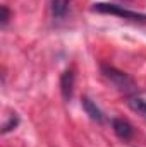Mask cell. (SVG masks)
Segmentation results:
<instances>
[{
    "instance_id": "ba28073f",
    "label": "cell",
    "mask_w": 146,
    "mask_h": 147,
    "mask_svg": "<svg viewBox=\"0 0 146 147\" xmlns=\"http://www.w3.org/2000/svg\"><path fill=\"white\" fill-rule=\"evenodd\" d=\"M17 125H19V116H17L16 113H12V115L9 116V120L2 125V134H9V132H12L14 128H17Z\"/></svg>"
},
{
    "instance_id": "9c48e42d",
    "label": "cell",
    "mask_w": 146,
    "mask_h": 147,
    "mask_svg": "<svg viewBox=\"0 0 146 147\" xmlns=\"http://www.w3.org/2000/svg\"><path fill=\"white\" fill-rule=\"evenodd\" d=\"M0 26L2 28H7V24H9V21H10V10H9V7L7 5H2L0 7Z\"/></svg>"
},
{
    "instance_id": "7a4b0ae2",
    "label": "cell",
    "mask_w": 146,
    "mask_h": 147,
    "mask_svg": "<svg viewBox=\"0 0 146 147\" xmlns=\"http://www.w3.org/2000/svg\"><path fill=\"white\" fill-rule=\"evenodd\" d=\"M93 12H98V14H113V16H119L122 19H127V21H138V22H146V14L141 12H134V10H129L122 5H117V3H107V2H98V3H93L91 7Z\"/></svg>"
},
{
    "instance_id": "52a82bcc",
    "label": "cell",
    "mask_w": 146,
    "mask_h": 147,
    "mask_svg": "<svg viewBox=\"0 0 146 147\" xmlns=\"http://www.w3.org/2000/svg\"><path fill=\"white\" fill-rule=\"evenodd\" d=\"M71 0H52V14L53 17H64L67 12V5Z\"/></svg>"
},
{
    "instance_id": "5b68a950",
    "label": "cell",
    "mask_w": 146,
    "mask_h": 147,
    "mask_svg": "<svg viewBox=\"0 0 146 147\" xmlns=\"http://www.w3.org/2000/svg\"><path fill=\"white\" fill-rule=\"evenodd\" d=\"M81 105H83V110L86 111V115H88L91 120H95V121H98V123H103V121H105V115L102 113V110H100L88 96H83Z\"/></svg>"
},
{
    "instance_id": "6da1fadb",
    "label": "cell",
    "mask_w": 146,
    "mask_h": 147,
    "mask_svg": "<svg viewBox=\"0 0 146 147\" xmlns=\"http://www.w3.org/2000/svg\"><path fill=\"white\" fill-rule=\"evenodd\" d=\"M102 74L108 79L110 82L119 89V91H122V92H126V94H131V92H136V82H134V79L131 77V75H127L126 72H122V70H119V69H115V67H112V65H102Z\"/></svg>"
},
{
    "instance_id": "3957f363",
    "label": "cell",
    "mask_w": 146,
    "mask_h": 147,
    "mask_svg": "<svg viewBox=\"0 0 146 147\" xmlns=\"http://www.w3.org/2000/svg\"><path fill=\"white\" fill-rule=\"evenodd\" d=\"M112 128H113L115 135H117L119 139H122V140H129V139H132V135H134L132 125H131L127 120H124V118H113V120H112Z\"/></svg>"
},
{
    "instance_id": "8992f818",
    "label": "cell",
    "mask_w": 146,
    "mask_h": 147,
    "mask_svg": "<svg viewBox=\"0 0 146 147\" xmlns=\"http://www.w3.org/2000/svg\"><path fill=\"white\" fill-rule=\"evenodd\" d=\"M127 105H129V108L134 111V113H138V115H141L143 118H146V101L143 98L132 96V98H129Z\"/></svg>"
},
{
    "instance_id": "277c9868",
    "label": "cell",
    "mask_w": 146,
    "mask_h": 147,
    "mask_svg": "<svg viewBox=\"0 0 146 147\" xmlns=\"http://www.w3.org/2000/svg\"><path fill=\"white\" fill-rule=\"evenodd\" d=\"M74 80H76V77H74L72 70H65L60 75V92L65 101H71L74 94Z\"/></svg>"
}]
</instances>
